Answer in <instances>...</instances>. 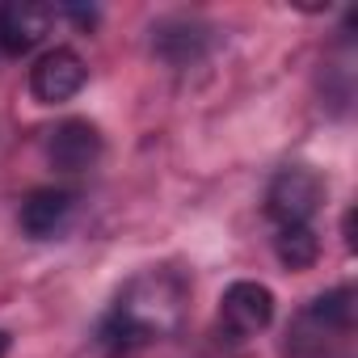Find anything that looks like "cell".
Here are the masks:
<instances>
[{"mask_svg": "<svg viewBox=\"0 0 358 358\" xmlns=\"http://www.w3.org/2000/svg\"><path fill=\"white\" fill-rule=\"evenodd\" d=\"M85 85H89V64L72 47H51L30 68V93L38 106H64L80 97Z\"/></svg>", "mask_w": 358, "mask_h": 358, "instance_id": "3957f363", "label": "cell"}, {"mask_svg": "<svg viewBox=\"0 0 358 358\" xmlns=\"http://www.w3.org/2000/svg\"><path fill=\"white\" fill-rule=\"evenodd\" d=\"M186 299H190V287L177 270H143L118 291V299L101 316L97 341L110 354H131L160 337H173L182 329Z\"/></svg>", "mask_w": 358, "mask_h": 358, "instance_id": "6da1fadb", "label": "cell"}, {"mask_svg": "<svg viewBox=\"0 0 358 358\" xmlns=\"http://www.w3.org/2000/svg\"><path fill=\"white\" fill-rule=\"evenodd\" d=\"M5 354H9V333L0 329V358H5Z\"/></svg>", "mask_w": 358, "mask_h": 358, "instance_id": "30bf717a", "label": "cell"}, {"mask_svg": "<svg viewBox=\"0 0 358 358\" xmlns=\"http://www.w3.org/2000/svg\"><path fill=\"white\" fill-rule=\"evenodd\" d=\"M274 253L287 270H312L320 257V236L312 232V224H295V228H278L274 236Z\"/></svg>", "mask_w": 358, "mask_h": 358, "instance_id": "ba28073f", "label": "cell"}, {"mask_svg": "<svg viewBox=\"0 0 358 358\" xmlns=\"http://www.w3.org/2000/svg\"><path fill=\"white\" fill-rule=\"evenodd\" d=\"M72 211H76V194L72 190H64V186H38L22 203V232L30 241H51V236H59L68 228Z\"/></svg>", "mask_w": 358, "mask_h": 358, "instance_id": "52a82bcc", "label": "cell"}, {"mask_svg": "<svg viewBox=\"0 0 358 358\" xmlns=\"http://www.w3.org/2000/svg\"><path fill=\"white\" fill-rule=\"evenodd\" d=\"M324 203V177L308 164H287L270 177L266 190V215L278 228H295V224H312V215Z\"/></svg>", "mask_w": 358, "mask_h": 358, "instance_id": "7a4b0ae2", "label": "cell"}, {"mask_svg": "<svg viewBox=\"0 0 358 358\" xmlns=\"http://www.w3.org/2000/svg\"><path fill=\"white\" fill-rule=\"evenodd\" d=\"M47 160L59 173H89L101 160V135L89 118H64L47 135Z\"/></svg>", "mask_w": 358, "mask_h": 358, "instance_id": "8992f818", "label": "cell"}, {"mask_svg": "<svg viewBox=\"0 0 358 358\" xmlns=\"http://www.w3.org/2000/svg\"><path fill=\"white\" fill-rule=\"evenodd\" d=\"M59 22V9L38 5V0H9L0 5V51L5 55H30L51 26Z\"/></svg>", "mask_w": 358, "mask_h": 358, "instance_id": "5b68a950", "label": "cell"}, {"mask_svg": "<svg viewBox=\"0 0 358 358\" xmlns=\"http://www.w3.org/2000/svg\"><path fill=\"white\" fill-rule=\"evenodd\" d=\"M345 245L354 249V211H345Z\"/></svg>", "mask_w": 358, "mask_h": 358, "instance_id": "9c48e42d", "label": "cell"}, {"mask_svg": "<svg viewBox=\"0 0 358 358\" xmlns=\"http://www.w3.org/2000/svg\"><path fill=\"white\" fill-rule=\"evenodd\" d=\"M270 320H274V295H270V287L241 278V282H232L224 291V299H220V329L232 341L266 333Z\"/></svg>", "mask_w": 358, "mask_h": 358, "instance_id": "277c9868", "label": "cell"}]
</instances>
